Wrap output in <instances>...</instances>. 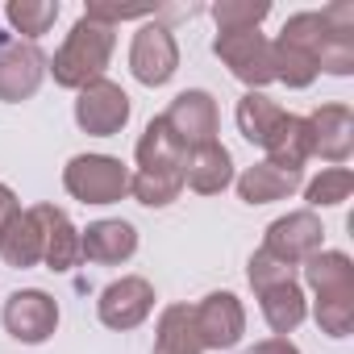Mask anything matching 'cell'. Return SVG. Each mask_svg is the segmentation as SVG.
I'll use <instances>...</instances> for the list:
<instances>
[{
	"mask_svg": "<svg viewBox=\"0 0 354 354\" xmlns=\"http://www.w3.org/2000/svg\"><path fill=\"white\" fill-rule=\"evenodd\" d=\"M42 217V263L50 271H71L80 263V230L55 205H34Z\"/></svg>",
	"mask_w": 354,
	"mask_h": 354,
	"instance_id": "cell-15",
	"label": "cell"
},
{
	"mask_svg": "<svg viewBox=\"0 0 354 354\" xmlns=\"http://www.w3.org/2000/svg\"><path fill=\"white\" fill-rule=\"evenodd\" d=\"M129 71L138 84L146 88H162L175 71H180V46H175V34L158 21L142 26L133 34V46H129Z\"/></svg>",
	"mask_w": 354,
	"mask_h": 354,
	"instance_id": "cell-5",
	"label": "cell"
},
{
	"mask_svg": "<svg viewBox=\"0 0 354 354\" xmlns=\"http://www.w3.org/2000/svg\"><path fill=\"white\" fill-rule=\"evenodd\" d=\"M184 184L201 196H217L234 184V154L221 146V142H209V146H196L188 150V162H184Z\"/></svg>",
	"mask_w": 354,
	"mask_h": 354,
	"instance_id": "cell-14",
	"label": "cell"
},
{
	"mask_svg": "<svg viewBox=\"0 0 354 354\" xmlns=\"http://www.w3.org/2000/svg\"><path fill=\"white\" fill-rule=\"evenodd\" d=\"M96 313H100V321H104L109 329H117V333L138 329V325L154 313V288H150V279H142V275H121V279H113V283L100 292Z\"/></svg>",
	"mask_w": 354,
	"mask_h": 354,
	"instance_id": "cell-10",
	"label": "cell"
},
{
	"mask_svg": "<svg viewBox=\"0 0 354 354\" xmlns=\"http://www.w3.org/2000/svg\"><path fill=\"white\" fill-rule=\"evenodd\" d=\"M113 46H117V30L113 26H100L92 17H80L67 34V42L55 50V59H46V71L55 75L59 88H88L92 80H104V67L113 59Z\"/></svg>",
	"mask_w": 354,
	"mask_h": 354,
	"instance_id": "cell-1",
	"label": "cell"
},
{
	"mask_svg": "<svg viewBox=\"0 0 354 354\" xmlns=\"http://www.w3.org/2000/svg\"><path fill=\"white\" fill-rule=\"evenodd\" d=\"M5 17H9V26H13L26 42H38V38L50 34V26L59 21V5H55V0H9V5H5Z\"/></svg>",
	"mask_w": 354,
	"mask_h": 354,
	"instance_id": "cell-25",
	"label": "cell"
},
{
	"mask_svg": "<svg viewBox=\"0 0 354 354\" xmlns=\"http://www.w3.org/2000/svg\"><path fill=\"white\" fill-rule=\"evenodd\" d=\"M0 321H5L9 337L26 342V346H42L55 329H59V304L55 296H46L42 288H21L5 300V313H0Z\"/></svg>",
	"mask_w": 354,
	"mask_h": 354,
	"instance_id": "cell-6",
	"label": "cell"
},
{
	"mask_svg": "<svg viewBox=\"0 0 354 354\" xmlns=\"http://www.w3.org/2000/svg\"><path fill=\"white\" fill-rule=\"evenodd\" d=\"M250 354H300V350H296V342H288V337H263V342L250 346Z\"/></svg>",
	"mask_w": 354,
	"mask_h": 354,
	"instance_id": "cell-32",
	"label": "cell"
},
{
	"mask_svg": "<svg viewBox=\"0 0 354 354\" xmlns=\"http://www.w3.org/2000/svg\"><path fill=\"white\" fill-rule=\"evenodd\" d=\"M304 267V279L317 296H342V292H354V263L350 254L342 250H317L313 259L300 263Z\"/></svg>",
	"mask_w": 354,
	"mask_h": 354,
	"instance_id": "cell-22",
	"label": "cell"
},
{
	"mask_svg": "<svg viewBox=\"0 0 354 354\" xmlns=\"http://www.w3.org/2000/svg\"><path fill=\"white\" fill-rule=\"evenodd\" d=\"M184 162H188V146L171 133L162 117H154L138 138V171H184Z\"/></svg>",
	"mask_w": 354,
	"mask_h": 354,
	"instance_id": "cell-19",
	"label": "cell"
},
{
	"mask_svg": "<svg viewBox=\"0 0 354 354\" xmlns=\"http://www.w3.org/2000/svg\"><path fill=\"white\" fill-rule=\"evenodd\" d=\"M329 71V75H350L354 71V38L350 34H329L321 38L317 46V75Z\"/></svg>",
	"mask_w": 354,
	"mask_h": 354,
	"instance_id": "cell-30",
	"label": "cell"
},
{
	"mask_svg": "<svg viewBox=\"0 0 354 354\" xmlns=\"http://www.w3.org/2000/svg\"><path fill=\"white\" fill-rule=\"evenodd\" d=\"M313 317H317L321 333H329V337H350V329H354V292H342V296H317Z\"/></svg>",
	"mask_w": 354,
	"mask_h": 354,
	"instance_id": "cell-29",
	"label": "cell"
},
{
	"mask_svg": "<svg viewBox=\"0 0 354 354\" xmlns=\"http://www.w3.org/2000/svg\"><path fill=\"white\" fill-rule=\"evenodd\" d=\"M263 150H267V162H271V167L300 171V167L313 158V133H308V117H300V113H283L279 129L271 133V142H267Z\"/></svg>",
	"mask_w": 354,
	"mask_h": 354,
	"instance_id": "cell-18",
	"label": "cell"
},
{
	"mask_svg": "<svg viewBox=\"0 0 354 354\" xmlns=\"http://www.w3.org/2000/svg\"><path fill=\"white\" fill-rule=\"evenodd\" d=\"M150 354H205L192 308L188 304H167L154 325V350Z\"/></svg>",
	"mask_w": 354,
	"mask_h": 354,
	"instance_id": "cell-20",
	"label": "cell"
},
{
	"mask_svg": "<svg viewBox=\"0 0 354 354\" xmlns=\"http://www.w3.org/2000/svg\"><path fill=\"white\" fill-rule=\"evenodd\" d=\"M184 192V171H133L129 175V196L146 209H167Z\"/></svg>",
	"mask_w": 354,
	"mask_h": 354,
	"instance_id": "cell-24",
	"label": "cell"
},
{
	"mask_svg": "<svg viewBox=\"0 0 354 354\" xmlns=\"http://www.w3.org/2000/svg\"><path fill=\"white\" fill-rule=\"evenodd\" d=\"M162 121L171 125V133L180 138L188 150L217 142V129H221L217 100H213L205 88H188V92H180V96L171 100V109L162 113Z\"/></svg>",
	"mask_w": 354,
	"mask_h": 354,
	"instance_id": "cell-9",
	"label": "cell"
},
{
	"mask_svg": "<svg viewBox=\"0 0 354 354\" xmlns=\"http://www.w3.org/2000/svg\"><path fill=\"white\" fill-rule=\"evenodd\" d=\"M321 242H325V225H321V217H317L313 209H300V213H288V217H279V221L267 225L263 250L275 254V259L288 263V267H300L304 259H313L317 250H325Z\"/></svg>",
	"mask_w": 354,
	"mask_h": 354,
	"instance_id": "cell-7",
	"label": "cell"
},
{
	"mask_svg": "<svg viewBox=\"0 0 354 354\" xmlns=\"http://www.w3.org/2000/svg\"><path fill=\"white\" fill-rule=\"evenodd\" d=\"M21 213V205H17V192L9 188V184H0V230H5L13 217Z\"/></svg>",
	"mask_w": 354,
	"mask_h": 354,
	"instance_id": "cell-33",
	"label": "cell"
},
{
	"mask_svg": "<svg viewBox=\"0 0 354 354\" xmlns=\"http://www.w3.org/2000/svg\"><path fill=\"white\" fill-rule=\"evenodd\" d=\"M234 121H238V133H242L250 146H267L271 133H275L279 121H283V109H279L271 96H263V92H246V96L238 100Z\"/></svg>",
	"mask_w": 354,
	"mask_h": 354,
	"instance_id": "cell-23",
	"label": "cell"
},
{
	"mask_svg": "<svg viewBox=\"0 0 354 354\" xmlns=\"http://www.w3.org/2000/svg\"><path fill=\"white\" fill-rule=\"evenodd\" d=\"M246 279H250V288L254 292H267V288H279V283H292L296 279V267H288V263H279L275 254H267L263 246L250 254V267H246Z\"/></svg>",
	"mask_w": 354,
	"mask_h": 354,
	"instance_id": "cell-31",
	"label": "cell"
},
{
	"mask_svg": "<svg viewBox=\"0 0 354 354\" xmlns=\"http://www.w3.org/2000/svg\"><path fill=\"white\" fill-rule=\"evenodd\" d=\"M213 55L234 71V80L250 84V92H259L263 84L275 80V71H271V42H267L259 30H230V34H217Z\"/></svg>",
	"mask_w": 354,
	"mask_h": 354,
	"instance_id": "cell-3",
	"label": "cell"
},
{
	"mask_svg": "<svg viewBox=\"0 0 354 354\" xmlns=\"http://www.w3.org/2000/svg\"><path fill=\"white\" fill-rule=\"evenodd\" d=\"M46 75V55L38 50V42H0V100L5 104H21L42 88Z\"/></svg>",
	"mask_w": 354,
	"mask_h": 354,
	"instance_id": "cell-11",
	"label": "cell"
},
{
	"mask_svg": "<svg viewBox=\"0 0 354 354\" xmlns=\"http://www.w3.org/2000/svg\"><path fill=\"white\" fill-rule=\"evenodd\" d=\"M234 184H238V196H242L246 205H271V201H283V196H292V192L304 184V175H300V171L271 167V162L263 158V162L246 167V171L238 175Z\"/></svg>",
	"mask_w": 354,
	"mask_h": 354,
	"instance_id": "cell-16",
	"label": "cell"
},
{
	"mask_svg": "<svg viewBox=\"0 0 354 354\" xmlns=\"http://www.w3.org/2000/svg\"><path fill=\"white\" fill-rule=\"evenodd\" d=\"M133 254H138V230L129 221L104 217V221H92L88 230H80V259H88V263L117 267V263H129Z\"/></svg>",
	"mask_w": 354,
	"mask_h": 354,
	"instance_id": "cell-12",
	"label": "cell"
},
{
	"mask_svg": "<svg viewBox=\"0 0 354 354\" xmlns=\"http://www.w3.org/2000/svg\"><path fill=\"white\" fill-rule=\"evenodd\" d=\"M75 125L92 138H113L129 125V96L121 84L113 80H92L88 88H80L75 100Z\"/></svg>",
	"mask_w": 354,
	"mask_h": 354,
	"instance_id": "cell-4",
	"label": "cell"
},
{
	"mask_svg": "<svg viewBox=\"0 0 354 354\" xmlns=\"http://www.w3.org/2000/svg\"><path fill=\"white\" fill-rule=\"evenodd\" d=\"M271 71H275V80L279 84H288V88H308L313 80H317V63H313V55H304V50H296V46H288V42H271Z\"/></svg>",
	"mask_w": 354,
	"mask_h": 354,
	"instance_id": "cell-26",
	"label": "cell"
},
{
	"mask_svg": "<svg viewBox=\"0 0 354 354\" xmlns=\"http://www.w3.org/2000/svg\"><path fill=\"white\" fill-rule=\"evenodd\" d=\"M308 133H313V154L342 167L354 150V113L346 104H321L308 117Z\"/></svg>",
	"mask_w": 354,
	"mask_h": 354,
	"instance_id": "cell-13",
	"label": "cell"
},
{
	"mask_svg": "<svg viewBox=\"0 0 354 354\" xmlns=\"http://www.w3.org/2000/svg\"><path fill=\"white\" fill-rule=\"evenodd\" d=\"M267 13H271L267 0H217L213 5V21H217L221 34H230V30H259L267 21Z\"/></svg>",
	"mask_w": 354,
	"mask_h": 354,
	"instance_id": "cell-27",
	"label": "cell"
},
{
	"mask_svg": "<svg viewBox=\"0 0 354 354\" xmlns=\"http://www.w3.org/2000/svg\"><path fill=\"white\" fill-rule=\"evenodd\" d=\"M63 188L80 205H117L129 196V167L113 154H75L63 167Z\"/></svg>",
	"mask_w": 354,
	"mask_h": 354,
	"instance_id": "cell-2",
	"label": "cell"
},
{
	"mask_svg": "<svg viewBox=\"0 0 354 354\" xmlns=\"http://www.w3.org/2000/svg\"><path fill=\"white\" fill-rule=\"evenodd\" d=\"M0 259L9 267H21V271L42 263V217H38V209H21L0 230Z\"/></svg>",
	"mask_w": 354,
	"mask_h": 354,
	"instance_id": "cell-17",
	"label": "cell"
},
{
	"mask_svg": "<svg viewBox=\"0 0 354 354\" xmlns=\"http://www.w3.org/2000/svg\"><path fill=\"white\" fill-rule=\"evenodd\" d=\"M350 192H354V175L346 167H325L317 180L304 188V196H308L313 209H333V205L350 201Z\"/></svg>",
	"mask_w": 354,
	"mask_h": 354,
	"instance_id": "cell-28",
	"label": "cell"
},
{
	"mask_svg": "<svg viewBox=\"0 0 354 354\" xmlns=\"http://www.w3.org/2000/svg\"><path fill=\"white\" fill-rule=\"evenodd\" d=\"M192 321L205 350H234L246 333V308L234 292H209L192 308Z\"/></svg>",
	"mask_w": 354,
	"mask_h": 354,
	"instance_id": "cell-8",
	"label": "cell"
},
{
	"mask_svg": "<svg viewBox=\"0 0 354 354\" xmlns=\"http://www.w3.org/2000/svg\"><path fill=\"white\" fill-rule=\"evenodd\" d=\"M259 304H263V321L271 325L275 337H288L292 329H300V321L308 317V300L300 292V283H279V288H267L259 292Z\"/></svg>",
	"mask_w": 354,
	"mask_h": 354,
	"instance_id": "cell-21",
	"label": "cell"
}]
</instances>
